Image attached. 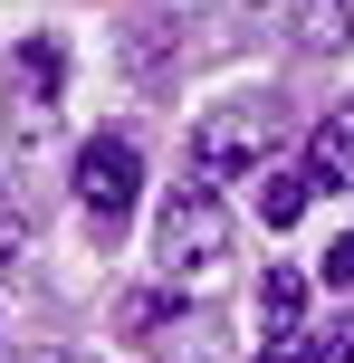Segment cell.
Here are the masks:
<instances>
[{
  "label": "cell",
  "mask_w": 354,
  "mask_h": 363,
  "mask_svg": "<svg viewBox=\"0 0 354 363\" xmlns=\"http://www.w3.org/2000/svg\"><path fill=\"white\" fill-rule=\"evenodd\" d=\"M306 201H316V182H306V172H268V182H259V220H268V230H297Z\"/></svg>",
  "instance_id": "8"
},
{
  "label": "cell",
  "mask_w": 354,
  "mask_h": 363,
  "mask_svg": "<svg viewBox=\"0 0 354 363\" xmlns=\"http://www.w3.org/2000/svg\"><path fill=\"white\" fill-rule=\"evenodd\" d=\"M19 258H29V220H19V201L0 191V277H10Z\"/></svg>",
  "instance_id": "10"
},
{
  "label": "cell",
  "mask_w": 354,
  "mask_h": 363,
  "mask_svg": "<svg viewBox=\"0 0 354 363\" xmlns=\"http://www.w3.org/2000/svg\"><path fill=\"white\" fill-rule=\"evenodd\" d=\"M134 191H144V153H134V134H96V144L77 153V211H87L96 249H115V239H125Z\"/></svg>",
  "instance_id": "2"
},
{
  "label": "cell",
  "mask_w": 354,
  "mask_h": 363,
  "mask_svg": "<svg viewBox=\"0 0 354 363\" xmlns=\"http://www.w3.org/2000/svg\"><path fill=\"white\" fill-rule=\"evenodd\" d=\"M297 306H306V277L297 268H259V325L268 335H297Z\"/></svg>",
  "instance_id": "7"
},
{
  "label": "cell",
  "mask_w": 354,
  "mask_h": 363,
  "mask_svg": "<svg viewBox=\"0 0 354 363\" xmlns=\"http://www.w3.org/2000/svg\"><path fill=\"white\" fill-rule=\"evenodd\" d=\"M287 29H297V48H345L354 38V0H297Z\"/></svg>",
  "instance_id": "6"
},
{
  "label": "cell",
  "mask_w": 354,
  "mask_h": 363,
  "mask_svg": "<svg viewBox=\"0 0 354 363\" xmlns=\"http://www.w3.org/2000/svg\"><path fill=\"white\" fill-rule=\"evenodd\" d=\"M38 363H67V354H38Z\"/></svg>",
  "instance_id": "14"
},
{
  "label": "cell",
  "mask_w": 354,
  "mask_h": 363,
  "mask_svg": "<svg viewBox=\"0 0 354 363\" xmlns=\"http://www.w3.org/2000/svg\"><path fill=\"white\" fill-rule=\"evenodd\" d=\"M297 363H354V325H316V335H297Z\"/></svg>",
  "instance_id": "9"
},
{
  "label": "cell",
  "mask_w": 354,
  "mask_h": 363,
  "mask_svg": "<svg viewBox=\"0 0 354 363\" xmlns=\"http://www.w3.org/2000/svg\"><path fill=\"white\" fill-rule=\"evenodd\" d=\"M259 363H297V335H268V354Z\"/></svg>",
  "instance_id": "13"
},
{
  "label": "cell",
  "mask_w": 354,
  "mask_h": 363,
  "mask_svg": "<svg viewBox=\"0 0 354 363\" xmlns=\"http://www.w3.org/2000/svg\"><path fill=\"white\" fill-rule=\"evenodd\" d=\"M306 182H316V191H354V106H336L306 134Z\"/></svg>",
  "instance_id": "5"
},
{
  "label": "cell",
  "mask_w": 354,
  "mask_h": 363,
  "mask_svg": "<svg viewBox=\"0 0 354 363\" xmlns=\"http://www.w3.org/2000/svg\"><path fill=\"white\" fill-rule=\"evenodd\" d=\"M153 258H163L172 277H211V268L230 258V211H221V191H211V182H192V191H172V201H163Z\"/></svg>",
  "instance_id": "3"
},
{
  "label": "cell",
  "mask_w": 354,
  "mask_h": 363,
  "mask_svg": "<svg viewBox=\"0 0 354 363\" xmlns=\"http://www.w3.org/2000/svg\"><path fill=\"white\" fill-rule=\"evenodd\" d=\"M57 77H67V48H57V38H29V48L10 57V115H0V125H10L19 153H38L57 134Z\"/></svg>",
  "instance_id": "4"
},
{
  "label": "cell",
  "mask_w": 354,
  "mask_h": 363,
  "mask_svg": "<svg viewBox=\"0 0 354 363\" xmlns=\"http://www.w3.org/2000/svg\"><path fill=\"white\" fill-rule=\"evenodd\" d=\"M172 315H182V306H172V296H134V306H125V325H134V335H163Z\"/></svg>",
  "instance_id": "11"
},
{
  "label": "cell",
  "mask_w": 354,
  "mask_h": 363,
  "mask_svg": "<svg viewBox=\"0 0 354 363\" xmlns=\"http://www.w3.org/2000/svg\"><path fill=\"white\" fill-rule=\"evenodd\" d=\"M316 268H326V287H354V230H345V239H336V249H326V258H316Z\"/></svg>",
  "instance_id": "12"
},
{
  "label": "cell",
  "mask_w": 354,
  "mask_h": 363,
  "mask_svg": "<svg viewBox=\"0 0 354 363\" xmlns=\"http://www.w3.org/2000/svg\"><path fill=\"white\" fill-rule=\"evenodd\" d=\"M278 96H240V106H211L201 125H192V163H201V182H240L268 163V144H278Z\"/></svg>",
  "instance_id": "1"
}]
</instances>
